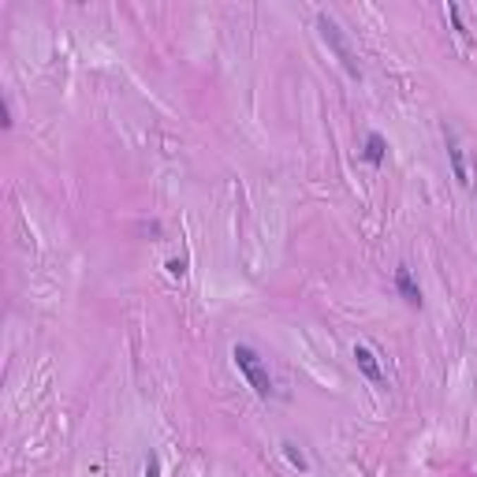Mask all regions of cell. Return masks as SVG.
Returning a JSON list of instances; mask_svg holds the SVG:
<instances>
[{
	"label": "cell",
	"instance_id": "obj_5",
	"mask_svg": "<svg viewBox=\"0 0 477 477\" xmlns=\"http://www.w3.org/2000/svg\"><path fill=\"white\" fill-rule=\"evenodd\" d=\"M395 291H399V298L406 302V306H421V287H418V280H414V272L406 269V265H399L395 269Z\"/></svg>",
	"mask_w": 477,
	"mask_h": 477
},
{
	"label": "cell",
	"instance_id": "obj_7",
	"mask_svg": "<svg viewBox=\"0 0 477 477\" xmlns=\"http://www.w3.org/2000/svg\"><path fill=\"white\" fill-rule=\"evenodd\" d=\"M280 452H284V459H287L298 473H306V470H310V459H306V452H302V447H298L295 440H284V444H280Z\"/></svg>",
	"mask_w": 477,
	"mask_h": 477
},
{
	"label": "cell",
	"instance_id": "obj_6",
	"mask_svg": "<svg viewBox=\"0 0 477 477\" xmlns=\"http://www.w3.org/2000/svg\"><path fill=\"white\" fill-rule=\"evenodd\" d=\"M362 157H366V161L373 164V168H380L384 161H388V138L377 135V131H369L366 142H362Z\"/></svg>",
	"mask_w": 477,
	"mask_h": 477
},
{
	"label": "cell",
	"instance_id": "obj_2",
	"mask_svg": "<svg viewBox=\"0 0 477 477\" xmlns=\"http://www.w3.org/2000/svg\"><path fill=\"white\" fill-rule=\"evenodd\" d=\"M317 30H321L325 45L336 52V60L343 64V71H347L351 78H362V64H358V52L347 45V37H343L339 23H336L332 16H325V11H317Z\"/></svg>",
	"mask_w": 477,
	"mask_h": 477
},
{
	"label": "cell",
	"instance_id": "obj_4",
	"mask_svg": "<svg viewBox=\"0 0 477 477\" xmlns=\"http://www.w3.org/2000/svg\"><path fill=\"white\" fill-rule=\"evenodd\" d=\"M354 366H358V373H362L366 380H373V384H388L384 380V369H380V362H377V354H373V347H366V343H358L354 347Z\"/></svg>",
	"mask_w": 477,
	"mask_h": 477
},
{
	"label": "cell",
	"instance_id": "obj_8",
	"mask_svg": "<svg viewBox=\"0 0 477 477\" xmlns=\"http://www.w3.org/2000/svg\"><path fill=\"white\" fill-rule=\"evenodd\" d=\"M164 269H168L171 280H183V276H187V258H168Z\"/></svg>",
	"mask_w": 477,
	"mask_h": 477
},
{
	"label": "cell",
	"instance_id": "obj_10",
	"mask_svg": "<svg viewBox=\"0 0 477 477\" xmlns=\"http://www.w3.org/2000/svg\"><path fill=\"white\" fill-rule=\"evenodd\" d=\"M142 477H161V455H157V452L145 455V473Z\"/></svg>",
	"mask_w": 477,
	"mask_h": 477
},
{
	"label": "cell",
	"instance_id": "obj_9",
	"mask_svg": "<svg viewBox=\"0 0 477 477\" xmlns=\"http://www.w3.org/2000/svg\"><path fill=\"white\" fill-rule=\"evenodd\" d=\"M447 19H452V26H455V30H459L462 37L470 34V30H466V23H462V11H459V4H447Z\"/></svg>",
	"mask_w": 477,
	"mask_h": 477
},
{
	"label": "cell",
	"instance_id": "obj_1",
	"mask_svg": "<svg viewBox=\"0 0 477 477\" xmlns=\"http://www.w3.org/2000/svg\"><path fill=\"white\" fill-rule=\"evenodd\" d=\"M231 362H235L238 373L246 377L250 388H254L261 399H269V395H272V373H269V366H265V358L254 347H246V343H235V347H231Z\"/></svg>",
	"mask_w": 477,
	"mask_h": 477
},
{
	"label": "cell",
	"instance_id": "obj_11",
	"mask_svg": "<svg viewBox=\"0 0 477 477\" xmlns=\"http://www.w3.org/2000/svg\"><path fill=\"white\" fill-rule=\"evenodd\" d=\"M0 123H4V127H11V123H16V119H11V109H8V101L0 104Z\"/></svg>",
	"mask_w": 477,
	"mask_h": 477
},
{
	"label": "cell",
	"instance_id": "obj_3",
	"mask_svg": "<svg viewBox=\"0 0 477 477\" xmlns=\"http://www.w3.org/2000/svg\"><path fill=\"white\" fill-rule=\"evenodd\" d=\"M444 142H447V161H452V171H455L459 187L466 191L473 179H470V168H466V157H462V145H459V138H455V131L444 127Z\"/></svg>",
	"mask_w": 477,
	"mask_h": 477
}]
</instances>
